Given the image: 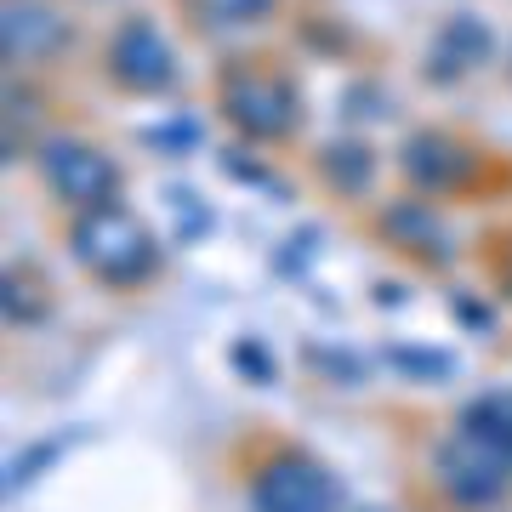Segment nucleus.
Here are the masks:
<instances>
[{
  "label": "nucleus",
  "instance_id": "obj_1",
  "mask_svg": "<svg viewBox=\"0 0 512 512\" xmlns=\"http://www.w3.org/2000/svg\"><path fill=\"white\" fill-rule=\"evenodd\" d=\"M256 512H342V484L325 461H313L296 444H279L245 478Z\"/></svg>",
  "mask_w": 512,
  "mask_h": 512
},
{
  "label": "nucleus",
  "instance_id": "obj_2",
  "mask_svg": "<svg viewBox=\"0 0 512 512\" xmlns=\"http://www.w3.org/2000/svg\"><path fill=\"white\" fill-rule=\"evenodd\" d=\"M433 478H439V490L450 495L461 512H478V507H490V501H501V495H507L512 461L495 456L490 444H478L473 433H461V444L439 450V461H433Z\"/></svg>",
  "mask_w": 512,
  "mask_h": 512
},
{
  "label": "nucleus",
  "instance_id": "obj_3",
  "mask_svg": "<svg viewBox=\"0 0 512 512\" xmlns=\"http://www.w3.org/2000/svg\"><path fill=\"white\" fill-rule=\"evenodd\" d=\"M74 251L80 262L92 268V274L114 279V285H131V279L148 274V234L137 222H126L120 211H92V217L80 222V234H74Z\"/></svg>",
  "mask_w": 512,
  "mask_h": 512
},
{
  "label": "nucleus",
  "instance_id": "obj_4",
  "mask_svg": "<svg viewBox=\"0 0 512 512\" xmlns=\"http://www.w3.org/2000/svg\"><path fill=\"white\" fill-rule=\"evenodd\" d=\"M46 183L74 205H103L109 188H114V171H109L103 154H92V148L57 143V148H46Z\"/></svg>",
  "mask_w": 512,
  "mask_h": 512
},
{
  "label": "nucleus",
  "instance_id": "obj_5",
  "mask_svg": "<svg viewBox=\"0 0 512 512\" xmlns=\"http://www.w3.org/2000/svg\"><path fill=\"white\" fill-rule=\"evenodd\" d=\"M114 63H120V74H126L131 86H143V92H154V86L171 80V52L154 40V29H126V40L114 46Z\"/></svg>",
  "mask_w": 512,
  "mask_h": 512
},
{
  "label": "nucleus",
  "instance_id": "obj_6",
  "mask_svg": "<svg viewBox=\"0 0 512 512\" xmlns=\"http://www.w3.org/2000/svg\"><path fill=\"white\" fill-rule=\"evenodd\" d=\"M461 433H473L478 444H490L495 456L512 461V393H490V399H478L461 421Z\"/></svg>",
  "mask_w": 512,
  "mask_h": 512
}]
</instances>
